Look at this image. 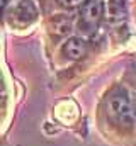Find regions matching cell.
<instances>
[{
    "label": "cell",
    "instance_id": "cell-8",
    "mask_svg": "<svg viewBox=\"0 0 136 146\" xmlns=\"http://www.w3.org/2000/svg\"><path fill=\"white\" fill-rule=\"evenodd\" d=\"M135 112H136V109H135Z\"/></svg>",
    "mask_w": 136,
    "mask_h": 146
},
{
    "label": "cell",
    "instance_id": "cell-3",
    "mask_svg": "<svg viewBox=\"0 0 136 146\" xmlns=\"http://www.w3.org/2000/svg\"><path fill=\"white\" fill-rule=\"evenodd\" d=\"M102 17L101 0H85L80 9V26L87 27V31L94 29Z\"/></svg>",
    "mask_w": 136,
    "mask_h": 146
},
{
    "label": "cell",
    "instance_id": "cell-4",
    "mask_svg": "<svg viewBox=\"0 0 136 146\" xmlns=\"http://www.w3.org/2000/svg\"><path fill=\"white\" fill-rule=\"evenodd\" d=\"M61 53L68 60H80L85 53V41L82 37H68L61 46Z\"/></svg>",
    "mask_w": 136,
    "mask_h": 146
},
{
    "label": "cell",
    "instance_id": "cell-6",
    "mask_svg": "<svg viewBox=\"0 0 136 146\" xmlns=\"http://www.w3.org/2000/svg\"><path fill=\"white\" fill-rule=\"evenodd\" d=\"M12 2H14V0H0V17L3 15V12H5L7 9L12 5Z\"/></svg>",
    "mask_w": 136,
    "mask_h": 146
},
{
    "label": "cell",
    "instance_id": "cell-2",
    "mask_svg": "<svg viewBox=\"0 0 136 146\" xmlns=\"http://www.w3.org/2000/svg\"><path fill=\"white\" fill-rule=\"evenodd\" d=\"M109 112L126 127H131L135 124V107H133L129 97L124 94H116L109 99Z\"/></svg>",
    "mask_w": 136,
    "mask_h": 146
},
{
    "label": "cell",
    "instance_id": "cell-1",
    "mask_svg": "<svg viewBox=\"0 0 136 146\" xmlns=\"http://www.w3.org/2000/svg\"><path fill=\"white\" fill-rule=\"evenodd\" d=\"M37 5L34 0H17L9 7V24L15 27H26L31 26L37 19Z\"/></svg>",
    "mask_w": 136,
    "mask_h": 146
},
{
    "label": "cell",
    "instance_id": "cell-5",
    "mask_svg": "<svg viewBox=\"0 0 136 146\" xmlns=\"http://www.w3.org/2000/svg\"><path fill=\"white\" fill-rule=\"evenodd\" d=\"M55 29H56L58 36H67V34H70V31H71V22L67 21V19H63V21H60V22L55 24Z\"/></svg>",
    "mask_w": 136,
    "mask_h": 146
},
{
    "label": "cell",
    "instance_id": "cell-7",
    "mask_svg": "<svg viewBox=\"0 0 136 146\" xmlns=\"http://www.w3.org/2000/svg\"><path fill=\"white\" fill-rule=\"evenodd\" d=\"M82 0H58V3L60 5H63V7H75V5H78Z\"/></svg>",
    "mask_w": 136,
    "mask_h": 146
}]
</instances>
